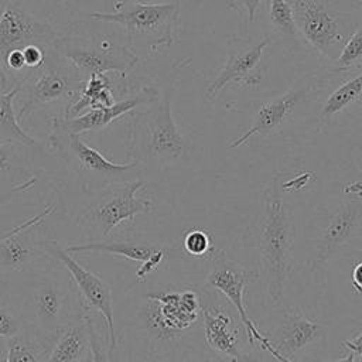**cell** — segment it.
<instances>
[{
  "mask_svg": "<svg viewBox=\"0 0 362 362\" xmlns=\"http://www.w3.org/2000/svg\"><path fill=\"white\" fill-rule=\"evenodd\" d=\"M48 47H42V45H27L23 49V58H24V64H25V69H34L38 68L44 59H45V52H47Z\"/></svg>",
  "mask_w": 362,
  "mask_h": 362,
  "instance_id": "obj_34",
  "label": "cell"
},
{
  "mask_svg": "<svg viewBox=\"0 0 362 362\" xmlns=\"http://www.w3.org/2000/svg\"><path fill=\"white\" fill-rule=\"evenodd\" d=\"M163 246L157 243H150L146 240L137 239H119V240H89L85 243L69 245L65 247L69 253H79V252H90V253H109L115 256H120L129 260L144 263L148 260L154 253H157Z\"/></svg>",
  "mask_w": 362,
  "mask_h": 362,
  "instance_id": "obj_20",
  "label": "cell"
},
{
  "mask_svg": "<svg viewBox=\"0 0 362 362\" xmlns=\"http://www.w3.org/2000/svg\"><path fill=\"white\" fill-rule=\"evenodd\" d=\"M47 144L78 178L81 188L90 194L110 184L127 181L124 177L139 167L136 161L113 163L107 160L100 151L89 146L81 134L75 133H48Z\"/></svg>",
  "mask_w": 362,
  "mask_h": 362,
  "instance_id": "obj_7",
  "label": "cell"
},
{
  "mask_svg": "<svg viewBox=\"0 0 362 362\" xmlns=\"http://www.w3.org/2000/svg\"><path fill=\"white\" fill-rule=\"evenodd\" d=\"M51 212L52 206L0 235V277L11 273L33 274L54 262L44 249L45 236L38 229Z\"/></svg>",
  "mask_w": 362,
  "mask_h": 362,
  "instance_id": "obj_10",
  "label": "cell"
},
{
  "mask_svg": "<svg viewBox=\"0 0 362 362\" xmlns=\"http://www.w3.org/2000/svg\"><path fill=\"white\" fill-rule=\"evenodd\" d=\"M17 310L24 328L49 346L62 328L86 313L69 273L55 260L30 274Z\"/></svg>",
  "mask_w": 362,
  "mask_h": 362,
  "instance_id": "obj_1",
  "label": "cell"
},
{
  "mask_svg": "<svg viewBox=\"0 0 362 362\" xmlns=\"http://www.w3.org/2000/svg\"><path fill=\"white\" fill-rule=\"evenodd\" d=\"M204 332L208 345L218 354L238 355V331L232 328L230 317L221 310L205 307L202 310Z\"/></svg>",
  "mask_w": 362,
  "mask_h": 362,
  "instance_id": "obj_23",
  "label": "cell"
},
{
  "mask_svg": "<svg viewBox=\"0 0 362 362\" xmlns=\"http://www.w3.org/2000/svg\"><path fill=\"white\" fill-rule=\"evenodd\" d=\"M0 205H1V204H0Z\"/></svg>",
  "mask_w": 362,
  "mask_h": 362,
  "instance_id": "obj_47",
  "label": "cell"
},
{
  "mask_svg": "<svg viewBox=\"0 0 362 362\" xmlns=\"http://www.w3.org/2000/svg\"><path fill=\"white\" fill-rule=\"evenodd\" d=\"M218 354V352H216ZM202 362H257V359L252 354H238V355H225L218 354L205 358Z\"/></svg>",
  "mask_w": 362,
  "mask_h": 362,
  "instance_id": "obj_37",
  "label": "cell"
},
{
  "mask_svg": "<svg viewBox=\"0 0 362 362\" xmlns=\"http://www.w3.org/2000/svg\"><path fill=\"white\" fill-rule=\"evenodd\" d=\"M165 255H167V249L163 247V249H160L157 253H154L148 260H146L144 263H141V266L136 270V277H137V280H139V281H143L150 273H153V272L158 267V264L164 260Z\"/></svg>",
  "mask_w": 362,
  "mask_h": 362,
  "instance_id": "obj_36",
  "label": "cell"
},
{
  "mask_svg": "<svg viewBox=\"0 0 362 362\" xmlns=\"http://www.w3.org/2000/svg\"><path fill=\"white\" fill-rule=\"evenodd\" d=\"M89 351V331L85 321H75L61 329L51 345L45 362H81Z\"/></svg>",
  "mask_w": 362,
  "mask_h": 362,
  "instance_id": "obj_21",
  "label": "cell"
},
{
  "mask_svg": "<svg viewBox=\"0 0 362 362\" xmlns=\"http://www.w3.org/2000/svg\"><path fill=\"white\" fill-rule=\"evenodd\" d=\"M52 47L85 79L92 74L127 75L140 61L136 51L129 45L117 44L106 35H89L76 27L59 34Z\"/></svg>",
  "mask_w": 362,
  "mask_h": 362,
  "instance_id": "obj_6",
  "label": "cell"
},
{
  "mask_svg": "<svg viewBox=\"0 0 362 362\" xmlns=\"http://www.w3.org/2000/svg\"><path fill=\"white\" fill-rule=\"evenodd\" d=\"M182 247L189 257L201 260L211 259L215 252L214 236L204 228H189L184 232Z\"/></svg>",
  "mask_w": 362,
  "mask_h": 362,
  "instance_id": "obj_29",
  "label": "cell"
},
{
  "mask_svg": "<svg viewBox=\"0 0 362 362\" xmlns=\"http://www.w3.org/2000/svg\"><path fill=\"white\" fill-rule=\"evenodd\" d=\"M7 1H8V0H1V6H3V4H6Z\"/></svg>",
  "mask_w": 362,
  "mask_h": 362,
  "instance_id": "obj_45",
  "label": "cell"
},
{
  "mask_svg": "<svg viewBox=\"0 0 362 362\" xmlns=\"http://www.w3.org/2000/svg\"><path fill=\"white\" fill-rule=\"evenodd\" d=\"M291 7L298 34L325 58L337 59L345 38L355 31L351 16L328 0H293Z\"/></svg>",
  "mask_w": 362,
  "mask_h": 362,
  "instance_id": "obj_9",
  "label": "cell"
},
{
  "mask_svg": "<svg viewBox=\"0 0 362 362\" xmlns=\"http://www.w3.org/2000/svg\"><path fill=\"white\" fill-rule=\"evenodd\" d=\"M257 279V272L249 270L243 264L228 259L225 255H219L206 276V284L221 291L232 303L236 313L239 314L249 342L255 344L256 341L262 345L263 349H266L272 342L257 329L256 324L250 320L243 300L246 286L252 281H256Z\"/></svg>",
  "mask_w": 362,
  "mask_h": 362,
  "instance_id": "obj_14",
  "label": "cell"
},
{
  "mask_svg": "<svg viewBox=\"0 0 362 362\" xmlns=\"http://www.w3.org/2000/svg\"><path fill=\"white\" fill-rule=\"evenodd\" d=\"M279 362H297V361H294V359H290V358H280V361Z\"/></svg>",
  "mask_w": 362,
  "mask_h": 362,
  "instance_id": "obj_44",
  "label": "cell"
},
{
  "mask_svg": "<svg viewBox=\"0 0 362 362\" xmlns=\"http://www.w3.org/2000/svg\"><path fill=\"white\" fill-rule=\"evenodd\" d=\"M85 321H86L88 331H89V348L92 352L93 362H110L109 361V358H110L109 349L103 345L105 342L96 329L95 318L89 314V311L85 313Z\"/></svg>",
  "mask_w": 362,
  "mask_h": 362,
  "instance_id": "obj_33",
  "label": "cell"
},
{
  "mask_svg": "<svg viewBox=\"0 0 362 362\" xmlns=\"http://www.w3.org/2000/svg\"><path fill=\"white\" fill-rule=\"evenodd\" d=\"M361 28H362V21H361Z\"/></svg>",
  "mask_w": 362,
  "mask_h": 362,
  "instance_id": "obj_46",
  "label": "cell"
},
{
  "mask_svg": "<svg viewBox=\"0 0 362 362\" xmlns=\"http://www.w3.org/2000/svg\"><path fill=\"white\" fill-rule=\"evenodd\" d=\"M18 95V85L10 90L0 92V141H17L30 147H44L45 144L27 133L16 112V99Z\"/></svg>",
  "mask_w": 362,
  "mask_h": 362,
  "instance_id": "obj_26",
  "label": "cell"
},
{
  "mask_svg": "<svg viewBox=\"0 0 362 362\" xmlns=\"http://www.w3.org/2000/svg\"><path fill=\"white\" fill-rule=\"evenodd\" d=\"M59 34L62 33L31 13L20 0H8L0 13V62L14 48L33 44L49 47Z\"/></svg>",
  "mask_w": 362,
  "mask_h": 362,
  "instance_id": "obj_13",
  "label": "cell"
},
{
  "mask_svg": "<svg viewBox=\"0 0 362 362\" xmlns=\"http://www.w3.org/2000/svg\"><path fill=\"white\" fill-rule=\"evenodd\" d=\"M355 293H358L362 298V288H354ZM342 345L345 348H348L351 352H354L355 355H361L362 356V331L358 337H355L354 339H346V341H342Z\"/></svg>",
  "mask_w": 362,
  "mask_h": 362,
  "instance_id": "obj_38",
  "label": "cell"
},
{
  "mask_svg": "<svg viewBox=\"0 0 362 362\" xmlns=\"http://www.w3.org/2000/svg\"><path fill=\"white\" fill-rule=\"evenodd\" d=\"M362 95V72L341 83L324 102L320 110V122H328L334 115L342 112L356 102Z\"/></svg>",
  "mask_w": 362,
  "mask_h": 362,
  "instance_id": "obj_28",
  "label": "cell"
},
{
  "mask_svg": "<svg viewBox=\"0 0 362 362\" xmlns=\"http://www.w3.org/2000/svg\"><path fill=\"white\" fill-rule=\"evenodd\" d=\"M49 348L48 344L23 328L20 334L7 339L4 362H45Z\"/></svg>",
  "mask_w": 362,
  "mask_h": 362,
  "instance_id": "obj_27",
  "label": "cell"
},
{
  "mask_svg": "<svg viewBox=\"0 0 362 362\" xmlns=\"http://www.w3.org/2000/svg\"><path fill=\"white\" fill-rule=\"evenodd\" d=\"M44 249L48 256H51L57 263L64 266L69 273L76 291L79 294L81 303L86 311L96 310L106 325L107 349L109 354L117 346V335L115 331V313H113V294L112 287L100 276L85 269L79 262H76L69 252L61 247L54 239H44Z\"/></svg>",
  "mask_w": 362,
  "mask_h": 362,
  "instance_id": "obj_11",
  "label": "cell"
},
{
  "mask_svg": "<svg viewBox=\"0 0 362 362\" xmlns=\"http://www.w3.org/2000/svg\"><path fill=\"white\" fill-rule=\"evenodd\" d=\"M311 89H315L314 82L304 81L301 82V85L291 88L283 95L276 96L263 103L256 112L252 126L245 133H242L236 140H233L229 144V147H240L255 136H267L269 133L274 132L280 124H283L288 119V116L294 112L298 103H301L305 99L307 93Z\"/></svg>",
  "mask_w": 362,
  "mask_h": 362,
  "instance_id": "obj_18",
  "label": "cell"
},
{
  "mask_svg": "<svg viewBox=\"0 0 362 362\" xmlns=\"http://www.w3.org/2000/svg\"><path fill=\"white\" fill-rule=\"evenodd\" d=\"M160 95L161 92L157 88L143 86L137 92H133L116 100L112 106L88 109L74 117H64V116L55 115L51 117V122H49V126H51L49 133L82 134V133H93V132L103 130L105 127L116 122L119 117L133 112L134 109L156 102L160 98Z\"/></svg>",
  "mask_w": 362,
  "mask_h": 362,
  "instance_id": "obj_15",
  "label": "cell"
},
{
  "mask_svg": "<svg viewBox=\"0 0 362 362\" xmlns=\"http://www.w3.org/2000/svg\"><path fill=\"white\" fill-rule=\"evenodd\" d=\"M6 352H7V339L0 337V362L1 359L6 358Z\"/></svg>",
  "mask_w": 362,
  "mask_h": 362,
  "instance_id": "obj_41",
  "label": "cell"
},
{
  "mask_svg": "<svg viewBox=\"0 0 362 362\" xmlns=\"http://www.w3.org/2000/svg\"><path fill=\"white\" fill-rule=\"evenodd\" d=\"M321 331V325L296 313H287L279 342L273 348L283 358H290L307 346Z\"/></svg>",
  "mask_w": 362,
  "mask_h": 362,
  "instance_id": "obj_22",
  "label": "cell"
},
{
  "mask_svg": "<svg viewBox=\"0 0 362 362\" xmlns=\"http://www.w3.org/2000/svg\"><path fill=\"white\" fill-rule=\"evenodd\" d=\"M17 83L14 81V78L4 69L3 64L0 62V92H6L10 90L11 88H14Z\"/></svg>",
  "mask_w": 362,
  "mask_h": 362,
  "instance_id": "obj_39",
  "label": "cell"
},
{
  "mask_svg": "<svg viewBox=\"0 0 362 362\" xmlns=\"http://www.w3.org/2000/svg\"><path fill=\"white\" fill-rule=\"evenodd\" d=\"M362 228V198L356 197L342 204L331 216L318 243L313 260L314 267L344 252Z\"/></svg>",
  "mask_w": 362,
  "mask_h": 362,
  "instance_id": "obj_17",
  "label": "cell"
},
{
  "mask_svg": "<svg viewBox=\"0 0 362 362\" xmlns=\"http://www.w3.org/2000/svg\"><path fill=\"white\" fill-rule=\"evenodd\" d=\"M24 325L20 318L18 310L13 308L6 301H0V337L13 338L23 331Z\"/></svg>",
  "mask_w": 362,
  "mask_h": 362,
  "instance_id": "obj_32",
  "label": "cell"
},
{
  "mask_svg": "<svg viewBox=\"0 0 362 362\" xmlns=\"http://www.w3.org/2000/svg\"><path fill=\"white\" fill-rule=\"evenodd\" d=\"M334 362H355V354H354V352H349L345 358H341V359L334 361Z\"/></svg>",
  "mask_w": 362,
  "mask_h": 362,
  "instance_id": "obj_42",
  "label": "cell"
},
{
  "mask_svg": "<svg viewBox=\"0 0 362 362\" xmlns=\"http://www.w3.org/2000/svg\"><path fill=\"white\" fill-rule=\"evenodd\" d=\"M81 362H93V358H92V352H90V348L88 351V354L81 359Z\"/></svg>",
  "mask_w": 362,
  "mask_h": 362,
  "instance_id": "obj_43",
  "label": "cell"
},
{
  "mask_svg": "<svg viewBox=\"0 0 362 362\" xmlns=\"http://www.w3.org/2000/svg\"><path fill=\"white\" fill-rule=\"evenodd\" d=\"M126 75L109 72V74H92L86 78L79 95L65 109L64 117H74L88 109L112 106L117 96L126 93Z\"/></svg>",
  "mask_w": 362,
  "mask_h": 362,
  "instance_id": "obj_19",
  "label": "cell"
},
{
  "mask_svg": "<svg viewBox=\"0 0 362 362\" xmlns=\"http://www.w3.org/2000/svg\"><path fill=\"white\" fill-rule=\"evenodd\" d=\"M269 44V37H262L259 41L233 37L229 41V51L222 71L205 89L206 99H214L229 83L245 86L259 83L262 79L260 62Z\"/></svg>",
  "mask_w": 362,
  "mask_h": 362,
  "instance_id": "obj_16",
  "label": "cell"
},
{
  "mask_svg": "<svg viewBox=\"0 0 362 362\" xmlns=\"http://www.w3.org/2000/svg\"><path fill=\"white\" fill-rule=\"evenodd\" d=\"M143 187V180H132L99 189L79 216V226L95 240L107 239L112 230L124 221H133L136 215L153 209L150 199L136 195Z\"/></svg>",
  "mask_w": 362,
  "mask_h": 362,
  "instance_id": "obj_8",
  "label": "cell"
},
{
  "mask_svg": "<svg viewBox=\"0 0 362 362\" xmlns=\"http://www.w3.org/2000/svg\"><path fill=\"white\" fill-rule=\"evenodd\" d=\"M263 0H228V8H232L238 13H245L247 24L255 21V17L260 8Z\"/></svg>",
  "mask_w": 362,
  "mask_h": 362,
  "instance_id": "obj_35",
  "label": "cell"
},
{
  "mask_svg": "<svg viewBox=\"0 0 362 362\" xmlns=\"http://www.w3.org/2000/svg\"><path fill=\"white\" fill-rule=\"evenodd\" d=\"M85 78L52 47L47 48L44 62L27 71L18 81V106L16 109L20 123L35 112L59 107L61 115L79 95ZM16 99V100H17Z\"/></svg>",
  "mask_w": 362,
  "mask_h": 362,
  "instance_id": "obj_5",
  "label": "cell"
},
{
  "mask_svg": "<svg viewBox=\"0 0 362 362\" xmlns=\"http://www.w3.org/2000/svg\"><path fill=\"white\" fill-rule=\"evenodd\" d=\"M31 13L54 25L58 31L66 33L82 18L79 0H20Z\"/></svg>",
  "mask_w": 362,
  "mask_h": 362,
  "instance_id": "obj_24",
  "label": "cell"
},
{
  "mask_svg": "<svg viewBox=\"0 0 362 362\" xmlns=\"http://www.w3.org/2000/svg\"><path fill=\"white\" fill-rule=\"evenodd\" d=\"M178 78H173L160 98L130 112L127 156L139 165L180 161L189 153V141L180 133L171 112Z\"/></svg>",
  "mask_w": 362,
  "mask_h": 362,
  "instance_id": "obj_2",
  "label": "cell"
},
{
  "mask_svg": "<svg viewBox=\"0 0 362 362\" xmlns=\"http://www.w3.org/2000/svg\"><path fill=\"white\" fill-rule=\"evenodd\" d=\"M44 147H30L17 141H0V181L25 175L31 178V165Z\"/></svg>",
  "mask_w": 362,
  "mask_h": 362,
  "instance_id": "obj_25",
  "label": "cell"
},
{
  "mask_svg": "<svg viewBox=\"0 0 362 362\" xmlns=\"http://www.w3.org/2000/svg\"><path fill=\"white\" fill-rule=\"evenodd\" d=\"M352 288H362V262L356 263L352 270Z\"/></svg>",
  "mask_w": 362,
  "mask_h": 362,
  "instance_id": "obj_40",
  "label": "cell"
},
{
  "mask_svg": "<svg viewBox=\"0 0 362 362\" xmlns=\"http://www.w3.org/2000/svg\"><path fill=\"white\" fill-rule=\"evenodd\" d=\"M293 242L291 216L283 198L280 177L276 175L264 191V215L259 249L267 296L272 304H281L290 272V247Z\"/></svg>",
  "mask_w": 362,
  "mask_h": 362,
  "instance_id": "obj_4",
  "label": "cell"
},
{
  "mask_svg": "<svg viewBox=\"0 0 362 362\" xmlns=\"http://www.w3.org/2000/svg\"><path fill=\"white\" fill-rule=\"evenodd\" d=\"M267 17L272 28L287 37H296L298 30L294 21V13L288 0H269Z\"/></svg>",
  "mask_w": 362,
  "mask_h": 362,
  "instance_id": "obj_30",
  "label": "cell"
},
{
  "mask_svg": "<svg viewBox=\"0 0 362 362\" xmlns=\"http://www.w3.org/2000/svg\"><path fill=\"white\" fill-rule=\"evenodd\" d=\"M362 59V28H356L342 45L337 59L335 71H345Z\"/></svg>",
  "mask_w": 362,
  "mask_h": 362,
  "instance_id": "obj_31",
  "label": "cell"
},
{
  "mask_svg": "<svg viewBox=\"0 0 362 362\" xmlns=\"http://www.w3.org/2000/svg\"><path fill=\"white\" fill-rule=\"evenodd\" d=\"M144 324L161 339L171 338L188 328L199 314V298L195 291H157L146 296Z\"/></svg>",
  "mask_w": 362,
  "mask_h": 362,
  "instance_id": "obj_12",
  "label": "cell"
},
{
  "mask_svg": "<svg viewBox=\"0 0 362 362\" xmlns=\"http://www.w3.org/2000/svg\"><path fill=\"white\" fill-rule=\"evenodd\" d=\"M85 16L96 23L122 27L130 48L143 47L154 52L177 41L181 10L178 3L117 0L112 11H92Z\"/></svg>",
  "mask_w": 362,
  "mask_h": 362,
  "instance_id": "obj_3",
  "label": "cell"
}]
</instances>
